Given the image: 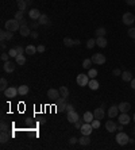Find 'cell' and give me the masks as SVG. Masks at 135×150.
<instances>
[{
	"label": "cell",
	"instance_id": "1",
	"mask_svg": "<svg viewBox=\"0 0 135 150\" xmlns=\"http://www.w3.org/2000/svg\"><path fill=\"white\" fill-rule=\"evenodd\" d=\"M4 27L7 31H18L19 29H21V25H19V21H16L15 18L14 19H10V21H7L4 23Z\"/></svg>",
	"mask_w": 135,
	"mask_h": 150
},
{
	"label": "cell",
	"instance_id": "2",
	"mask_svg": "<svg viewBox=\"0 0 135 150\" xmlns=\"http://www.w3.org/2000/svg\"><path fill=\"white\" fill-rule=\"evenodd\" d=\"M115 141H116L120 146H124V145H127V143L130 142V138H128V135L126 134L124 131H119V133L116 134V139Z\"/></svg>",
	"mask_w": 135,
	"mask_h": 150
},
{
	"label": "cell",
	"instance_id": "3",
	"mask_svg": "<svg viewBox=\"0 0 135 150\" xmlns=\"http://www.w3.org/2000/svg\"><path fill=\"white\" fill-rule=\"evenodd\" d=\"M105 61H107V58L101 53H95L92 56V62L95 65H103V64H105Z\"/></svg>",
	"mask_w": 135,
	"mask_h": 150
},
{
	"label": "cell",
	"instance_id": "4",
	"mask_svg": "<svg viewBox=\"0 0 135 150\" xmlns=\"http://www.w3.org/2000/svg\"><path fill=\"white\" fill-rule=\"evenodd\" d=\"M122 22L124 23L126 26H131L135 22V15L131 14V12H126V14H123V16H122Z\"/></svg>",
	"mask_w": 135,
	"mask_h": 150
},
{
	"label": "cell",
	"instance_id": "5",
	"mask_svg": "<svg viewBox=\"0 0 135 150\" xmlns=\"http://www.w3.org/2000/svg\"><path fill=\"white\" fill-rule=\"evenodd\" d=\"M89 76L88 74H84V73H81V74H78L77 78H76V81H77V84L80 85V87H87L89 83Z\"/></svg>",
	"mask_w": 135,
	"mask_h": 150
},
{
	"label": "cell",
	"instance_id": "6",
	"mask_svg": "<svg viewBox=\"0 0 135 150\" xmlns=\"http://www.w3.org/2000/svg\"><path fill=\"white\" fill-rule=\"evenodd\" d=\"M118 120H119V123L120 124H128L131 122V118L128 116V114L127 112H122V114H119L118 115Z\"/></svg>",
	"mask_w": 135,
	"mask_h": 150
},
{
	"label": "cell",
	"instance_id": "7",
	"mask_svg": "<svg viewBox=\"0 0 135 150\" xmlns=\"http://www.w3.org/2000/svg\"><path fill=\"white\" fill-rule=\"evenodd\" d=\"M80 131H81V134L83 135H91L92 134V131H93V127H92V124L91 123H84L83 126H81Z\"/></svg>",
	"mask_w": 135,
	"mask_h": 150
},
{
	"label": "cell",
	"instance_id": "8",
	"mask_svg": "<svg viewBox=\"0 0 135 150\" xmlns=\"http://www.w3.org/2000/svg\"><path fill=\"white\" fill-rule=\"evenodd\" d=\"M66 119H68V122H69V123H73V124H74L78 119H80V115H78L76 111H70V112H68Z\"/></svg>",
	"mask_w": 135,
	"mask_h": 150
},
{
	"label": "cell",
	"instance_id": "9",
	"mask_svg": "<svg viewBox=\"0 0 135 150\" xmlns=\"http://www.w3.org/2000/svg\"><path fill=\"white\" fill-rule=\"evenodd\" d=\"M47 98L52 99V100H56V102H57L58 99L61 98V95H60V91H58V89L50 88L49 91H47Z\"/></svg>",
	"mask_w": 135,
	"mask_h": 150
},
{
	"label": "cell",
	"instance_id": "10",
	"mask_svg": "<svg viewBox=\"0 0 135 150\" xmlns=\"http://www.w3.org/2000/svg\"><path fill=\"white\" fill-rule=\"evenodd\" d=\"M18 88H15V87H8V88L4 91V95H5V98H10V99H12V98H15L16 95H18Z\"/></svg>",
	"mask_w": 135,
	"mask_h": 150
},
{
	"label": "cell",
	"instance_id": "11",
	"mask_svg": "<svg viewBox=\"0 0 135 150\" xmlns=\"http://www.w3.org/2000/svg\"><path fill=\"white\" fill-rule=\"evenodd\" d=\"M15 64L12 61H5L4 64H3V70L4 72H7V73H12L14 70H15Z\"/></svg>",
	"mask_w": 135,
	"mask_h": 150
},
{
	"label": "cell",
	"instance_id": "12",
	"mask_svg": "<svg viewBox=\"0 0 135 150\" xmlns=\"http://www.w3.org/2000/svg\"><path fill=\"white\" fill-rule=\"evenodd\" d=\"M105 130L108 133H114V131L118 130V126H116V123H115L114 120H107L105 122Z\"/></svg>",
	"mask_w": 135,
	"mask_h": 150
},
{
	"label": "cell",
	"instance_id": "13",
	"mask_svg": "<svg viewBox=\"0 0 135 150\" xmlns=\"http://www.w3.org/2000/svg\"><path fill=\"white\" fill-rule=\"evenodd\" d=\"M107 114H108L109 118H116V116L119 115V107H118V106H111L108 108V112H107Z\"/></svg>",
	"mask_w": 135,
	"mask_h": 150
},
{
	"label": "cell",
	"instance_id": "14",
	"mask_svg": "<svg viewBox=\"0 0 135 150\" xmlns=\"http://www.w3.org/2000/svg\"><path fill=\"white\" fill-rule=\"evenodd\" d=\"M28 15H30V18H31L32 21H38V19H39V16H41L42 14H41V11H39V10L32 8V10L28 11Z\"/></svg>",
	"mask_w": 135,
	"mask_h": 150
},
{
	"label": "cell",
	"instance_id": "15",
	"mask_svg": "<svg viewBox=\"0 0 135 150\" xmlns=\"http://www.w3.org/2000/svg\"><path fill=\"white\" fill-rule=\"evenodd\" d=\"M118 107H119L120 112H128V111L131 110V104L128 103V102H122Z\"/></svg>",
	"mask_w": 135,
	"mask_h": 150
},
{
	"label": "cell",
	"instance_id": "16",
	"mask_svg": "<svg viewBox=\"0 0 135 150\" xmlns=\"http://www.w3.org/2000/svg\"><path fill=\"white\" fill-rule=\"evenodd\" d=\"M93 115H95V118H96V119H103L104 115H105V111H104V106H101L100 108H96V110H95Z\"/></svg>",
	"mask_w": 135,
	"mask_h": 150
},
{
	"label": "cell",
	"instance_id": "17",
	"mask_svg": "<svg viewBox=\"0 0 135 150\" xmlns=\"http://www.w3.org/2000/svg\"><path fill=\"white\" fill-rule=\"evenodd\" d=\"M65 100H66V99H64V98H60L57 100V110L58 111H65V108H66V102H65Z\"/></svg>",
	"mask_w": 135,
	"mask_h": 150
},
{
	"label": "cell",
	"instance_id": "18",
	"mask_svg": "<svg viewBox=\"0 0 135 150\" xmlns=\"http://www.w3.org/2000/svg\"><path fill=\"white\" fill-rule=\"evenodd\" d=\"M38 23H39V25H42V26H49V25H50L49 16H47L46 14H42V15L39 16V19H38Z\"/></svg>",
	"mask_w": 135,
	"mask_h": 150
},
{
	"label": "cell",
	"instance_id": "19",
	"mask_svg": "<svg viewBox=\"0 0 135 150\" xmlns=\"http://www.w3.org/2000/svg\"><path fill=\"white\" fill-rule=\"evenodd\" d=\"M88 87L92 89V91H97V89L100 88V84H99V81H97L96 78H91L89 83H88Z\"/></svg>",
	"mask_w": 135,
	"mask_h": 150
},
{
	"label": "cell",
	"instance_id": "20",
	"mask_svg": "<svg viewBox=\"0 0 135 150\" xmlns=\"http://www.w3.org/2000/svg\"><path fill=\"white\" fill-rule=\"evenodd\" d=\"M19 33H21L22 37H27L31 34V31H30V27H28V25H24V26H21V29H19Z\"/></svg>",
	"mask_w": 135,
	"mask_h": 150
},
{
	"label": "cell",
	"instance_id": "21",
	"mask_svg": "<svg viewBox=\"0 0 135 150\" xmlns=\"http://www.w3.org/2000/svg\"><path fill=\"white\" fill-rule=\"evenodd\" d=\"M83 119H84V122H85V123H91V122L95 119L93 112H89V111H87V112L83 115Z\"/></svg>",
	"mask_w": 135,
	"mask_h": 150
},
{
	"label": "cell",
	"instance_id": "22",
	"mask_svg": "<svg viewBox=\"0 0 135 150\" xmlns=\"http://www.w3.org/2000/svg\"><path fill=\"white\" fill-rule=\"evenodd\" d=\"M122 80L124 81V83H128V81H131L132 80V73L128 72V70H126V72H122Z\"/></svg>",
	"mask_w": 135,
	"mask_h": 150
},
{
	"label": "cell",
	"instance_id": "23",
	"mask_svg": "<svg viewBox=\"0 0 135 150\" xmlns=\"http://www.w3.org/2000/svg\"><path fill=\"white\" fill-rule=\"evenodd\" d=\"M96 45L99 47H101V49L107 46V39H105V37H97V38H96Z\"/></svg>",
	"mask_w": 135,
	"mask_h": 150
},
{
	"label": "cell",
	"instance_id": "24",
	"mask_svg": "<svg viewBox=\"0 0 135 150\" xmlns=\"http://www.w3.org/2000/svg\"><path fill=\"white\" fill-rule=\"evenodd\" d=\"M78 143L81 146H88L91 143V138H89V135H83L80 139H78Z\"/></svg>",
	"mask_w": 135,
	"mask_h": 150
},
{
	"label": "cell",
	"instance_id": "25",
	"mask_svg": "<svg viewBox=\"0 0 135 150\" xmlns=\"http://www.w3.org/2000/svg\"><path fill=\"white\" fill-rule=\"evenodd\" d=\"M15 61L19 66L24 65V64H26V57H24V54H18V56L15 57Z\"/></svg>",
	"mask_w": 135,
	"mask_h": 150
},
{
	"label": "cell",
	"instance_id": "26",
	"mask_svg": "<svg viewBox=\"0 0 135 150\" xmlns=\"http://www.w3.org/2000/svg\"><path fill=\"white\" fill-rule=\"evenodd\" d=\"M60 95H61V98H64V99H68V96H69V89H68V87H60Z\"/></svg>",
	"mask_w": 135,
	"mask_h": 150
},
{
	"label": "cell",
	"instance_id": "27",
	"mask_svg": "<svg viewBox=\"0 0 135 150\" xmlns=\"http://www.w3.org/2000/svg\"><path fill=\"white\" fill-rule=\"evenodd\" d=\"M95 35H96V38H97V37H105L107 35V30H105V27H99L97 30L95 31Z\"/></svg>",
	"mask_w": 135,
	"mask_h": 150
},
{
	"label": "cell",
	"instance_id": "28",
	"mask_svg": "<svg viewBox=\"0 0 135 150\" xmlns=\"http://www.w3.org/2000/svg\"><path fill=\"white\" fill-rule=\"evenodd\" d=\"M26 49V54H30V56H34L38 50H36V47L35 46H32V45H28L27 47H24Z\"/></svg>",
	"mask_w": 135,
	"mask_h": 150
},
{
	"label": "cell",
	"instance_id": "29",
	"mask_svg": "<svg viewBox=\"0 0 135 150\" xmlns=\"http://www.w3.org/2000/svg\"><path fill=\"white\" fill-rule=\"evenodd\" d=\"M7 88H8V83H7V80L4 77H1V80H0V91L4 93V91Z\"/></svg>",
	"mask_w": 135,
	"mask_h": 150
},
{
	"label": "cell",
	"instance_id": "30",
	"mask_svg": "<svg viewBox=\"0 0 135 150\" xmlns=\"http://www.w3.org/2000/svg\"><path fill=\"white\" fill-rule=\"evenodd\" d=\"M16 3H18V7H19V10L21 11H24L27 8V1L26 0H16Z\"/></svg>",
	"mask_w": 135,
	"mask_h": 150
},
{
	"label": "cell",
	"instance_id": "31",
	"mask_svg": "<svg viewBox=\"0 0 135 150\" xmlns=\"http://www.w3.org/2000/svg\"><path fill=\"white\" fill-rule=\"evenodd\" d=\"M18 92H19V95L24 96V95L28 93V87H27V85H21V87L18 88Z\"/></svg>",
	"mask_w": 135,
	"mask_h": 150
},
{
	"label": "cell",
	"instance_id": "32",
	"mask_svg": "<svg viewBox=\"0 0 135 150\" xmlns=\"http://www.w3.org/2000/svg\"><path fill=\"white\" fill-rule=\"evenodd\" d=\"M92 58H85L83 61V68L84 69H91V65H92Z\"/></svg>",
	"mask_w": 135,
	"mask_h": 150
},
{
	"label": "cell",
	"instance_id": "33",
	"mask_svg": "<svg viewBox=\"0 0 135 150\" xmlns=\"http://www.w3.org/2000/svg\"><path fill=\"white\" fill-rule=\"evenodd\" d=\"M8 139H10L8 134H7L5 131H1V134H0V142H1V143H7Z\"/></svg>",
	"mask_w": 135,
	"mask_h": 150
},
{
	"label": "cell",
	"instance_id": "34",
	"mask_svg": "<svg viewBox=\"0 0 135 150\" xmlns=\"http://www.w3.org/2000/svg\"><path fill=\"white\" fill-rule=\"evenodd\" d=\"M64 45H65L66 47H72L73 45H74V41L70 39L69 37H66V38H64Z\"/></svg>",
	"mask_w": 135,
	"mask_h": 150
},
{
	"label": "cell",
	"instance_id": "35",
	"mask_svg": "<svg viewBox=\"0 0 135 150\" xmlns=\"http://www.w3.org/2000/svg\"><path fill=\"white\" fill-rule=\"evenodd\" d=\"M88 76H89V78H96V76H97V70L96 69H88Z\"/></svg>",
	"mask_w": 135,
	"mask_h": 150
},
{
	"label": "cell",
	"instance_id": "36",
	"mask_svg": "<svg viewBox=\"0 0 135 150\" xmlns=\"http://www.w3.org/2000/svg\"><path fill=\"white\" fill-rule=\"evenodd\" d=\"M23 15H24V11H16L15 12V19L16 21H22V19H24V18H23Z\"/></svg>",
	"mask_w": 135,
	"mask_h": 150
},
{
	"label": "cell",
	"instance_id": "37",
	"mask_svg": "<svg viewBox=\"0 0 135 150\" xmlns=\"http://www.w3.org/2000/svg\"><path fill=\"white\" fill-rule=\"evenodd\" d=\"M95 45H96V39H93V38H91V39L87 41V47L88 49H93Z\"/></svg>",
	"mask_w": 135,
	"mask_h": 150
},
{
	"label": "cell",
	"instance_id": "38",
	"mask_svg": "<svg viewBox=\"0 0 135 150\" xmlns=\"http://www.w3.org/2000/svg\"><path fill=\"white\" fill-rule=\"evenodd\" d=\"M91 124H92L93 129H99L100 127V119H96V118H95V119L91 122Z\"/></svg>",
	"mask_w": 135,
	"mask_h": 150
},
{
	"label": "cell",
	"instance_id": "39",
	"mask_svg": "<svg viewBox=\"0 0 135 150\" xmlns=\"http://www.w3.org/2000/svg\"><path fill=\"white\" fill-rule=\"evenodd\" d=\"M127 34H128V37H130V38L135 39V27H130V29H128V31H127Z\"/></svg>",
	"mask_w": 135,
	"mask_h": 150
},
{
	"label": "cell",
	"instance_id": "40",
	"mask_svg": "<svg viewBox=\"0 0 135 150\" xmlns=\"http://www.w3.org/2000/svg\"><path fill=\"white\" fill-rule=\"evenodd\" d=\"M8 54H10V57H14V58H15L16 56H18L16 47H12V49H10V50H8Z\"/></svg>",
	"mask_w": 135,
	"mask_h": 150
},
{
	"label": "cell",
	"instance_id": "41",
	"mask_svg": "<svg viewBox=\"0 0 135 150\" xmlns=\"http://www.w3.org/2000/svg\"><path fill=\"white\" fill-rule=\"evenodd\" d=\"M85 123V122H84V119H78L77 122H76V123H74V127H76V129H81V126H83V124Z\"/></svg>",
	"mask_w": 135,
	"mask_h": 150
},
{
	"label": "cell",
	"instance_id": "42",
	"mask_svg": "<svg viewBox=\"0 0 135 150\" xmlns=\"http://www.w3.org/2000/svg\"><path fill=\"white\" fill-rule=\"evenodd\" d=\"M0 130H1V131H5V133L8 131V126H7V123H5L4 120H3L1 124H0Z\"/></svg>",
	"mask_w": 135,
	"mask_h": 150
},
{
	"label": "cell",
	"instance_id": "43",
	"mask_svg": "<svg viewBox=\"0 0 135 150\" xmlns=\"http://www.w3.org/2000/svg\"><path fill=\"white\" fill-rule=\"evenodd\" d=\"M5 35H7V31H4V30L0 31V41L1 42H5Z\"/></svg>",
	"mask_w": 135,
	"mask_h": 150
},
{
	"label": "cell",
	"instance_id": "44",
	"mask_svg": "<svg viewBox=\"0 0 135 150\" xmlns=\"http://www.w3.org/2000/svg\"><path fill=\"white\" fill-rule=\"evenodd\" d=\"M14 38V33L12 31H7V35H5V41H11Z\"/></svg>",
	"mask_w": 135,
	"mask_h": 150
},
{
	"label": "cell",
	"instance_id": "45",
	"mask_svg": "<svg viewBox=\"0 0 135 150\" xmlns=\"http://www.w3.org/2000/svg\"><path fill=\"white\" fill-rule=\"evenodd\" d=\"M65 111L68 112H70V111H74V107H73V104H66V108H65Z\"/></svg>",
	"mask_w": 135,
	"mask_h": 150
},
{
	"label": "cell",
	"instance_id": "46",
	"mask_svg": "<svg viewBox=\"0 0 135 150\" xmlns=\"http://www.w3.org/2000/svg\"><path fill=\"white\" fill-rule=\"evenodd\" d=\"M16 52H18V54H23V53H26V49H23L22 46H16Z\"/></svg>",
	"mask_w": 135,
	"mask_h": 150
},
{
	"label": "cell",
	"instance_id": "47",
	"mask_svg": "<svg viewBox=\"0 0 135 150\" xmlns=\"http://www.w3.org/2000/svg\"><path fill=\"white\" fill-rule=\"evenodd\" d=\"M112 74H114V76H122V70L116 68V69H114V70H112Z\"/></svg>",
	"mask_w": 135,
	"mask_h": 150
},
{
	"label": "cell",
	"instance_id": "48",
	"mask_svg": "<svg viewBox=\"0 0 135 150\" xmlns=\"http://www.w3.org/2000/svg\"><path fill=\"white\" fill-rule=\"evenodd\" d=\"M36 50H38V53H43L45 50H46V47L43 46V45H39V46L36 47Z\"/></svg>",
	"mask_w": 135,
	"mask_h": 150
},
{
	"label": "cell",
	"instance_id": "49",
	"mask_svg": "<svg viewBox=\"0 0 135 150\" xmlns=\"http://www.w3.org/2000/svg\"><path fill=\"white\" fill-rule=\"evenodd\" d=\"M77 142H78V139L76 137H72V138L69 139V143H70V145H74V143H77Z\"/></svg>",
	"mask_w": 135,
	"mask_h": 150
},
{
	"label": "cell",
	"instance_id": "50",
	"mask_svg": "<svg viewBox=\"0 0 135 150\" xmlns=\"http://www.w3.org/2000/svg\"><path fill=\"white\" fill-rule=\"evenodd\" d=\"M8 57H10V54H5V53H1V60L3 61H8Z\"/></svg>",
	"mask_w": 135,
	"mask_h": 150
},
{
	"label": "cell",
	"instance_id": "51",
	"mask_svg": "<svg viewBox=\"0 0 135 150\" xmlns=\"http://www.w3.org/2000/svg\"><path fill=\"white\" fill-rule=\"evenodd\" d=\"M127 5H135V0H126Z\"/></svg>",
	"mask_w": 135,
	"mask_h": 150
},
{
	"label": "cell",
	"instance_id": "52",
	"mask_svg": "<svg viewBox=\"0 0 135 150\" xmlns=\"http://www.w3.org/2000/svg\"><path fill=\"white\" fill-rule=\"evenodd\" d=\"M30 35H31L32 38H34V39H36V38H38V33H36V31H32V33L30 34Z\"/></svg>",
	"mask_w": 135,
	"mask_h": 150
},
{
	"label": "cell",
	"instance_id": "53",
	"mask_svg": "<svg viewBox=\"0 0 135 150\" xmlns=\"http://www.w3.org/2000/svg\"><path fill=\"white\" fill-rule=\"evenodd\" d=\"M19 25H21V26H24V25H27L26 19H22V21H19Z\"/></svg>",
	"mask_w": 135,
	"mask_h": 150
},
{
	"label": "cell",
	"instance_id": "54",
	"mask_svg": "<svg viewBox=\"0 0 135 150\" xmlns=\"http://www.w3.org/2000/svg\"><path fill=\"white\" fill-rule=\"evenodd\" d=\"M130 83H131V88L135 89V78H132V80H131Z\"/></svg>",
	"mask_w": 135,
	"mask_h": 150
},
{
	"label": "cell",
	"instance_id": "55",
	"mask_svg": "<svg viewBox=\"0 0 135 150\" xmlns=\"http://www.w3.org/2000/svg\"><path fill=\"white\" fill-rule=\"evenodd\" d=\"M118 130H119V131H123V124L119 123V126H118Z\"/></svg>",
	"mask_w": 135,
	"mask_h": 150
},
{
	"label": "cell",
	"instance_id": "56",
	"mask_svg": "<svg viewBox=\"0 0 135 150\" xmlns=\"http://www.w3.org/2000/svg\"><path fill=\"white\" fill-rule=\"evenodd\" d=\"M39 123H41V124H43V123H46V119H45V118H42V119L39 120Z\"/></svg>",
	"mask_w": 135,
	"mask_h": 150
},
{
	"label": "cell",
	"instance_id": "57",
	"mask_svg": "<svg viewBox=\"0 0 135 150\" xmlns=\"http://www.w3.org/2000/svg\"><path fill=\"white\" fill-rule=\"evenodd\" d=\"M5 49V42H1V50H4Z\"/></svg>",
	"mask_w": 135,
	"mask_h": 150
},
{
	"label": "cell",
	"instance_id": "58",
	"mask_svg": "<svg viewBox=\"0 0 135 150\" xmlns=\"http://www.w3.org/2000/svg\"><path fill=\"white\" fill-rule=\"evenodd\" d=\"M74 45H80V39H74Z\"/></svg>",
	"mask_w": 135,
	"mask_h": 150
},
{
	"label": "cell",
	"instance_id": "59",
	"mask_svg": "<svg viewBox=\"0 0 135 150\" xmlns=\"http://www.w3.org/2000/svg\"><path fill=\"white\" fill-rule=\"evenodd\" d=\"M26 1H27V3H30V1H31V0H26Z\"/></svg>",
	"mask_w": 135,
	"mask_h": 150
},
{
	"label": "cell",
	"instance_id": "60",
	"mask_svg": "<svg viewBox=\"0 0 135 150\" xmlns=\"http://www.w3.org/2000/svg\"><path fill=\"white\" fill-rule=\"evenodd\" d=\"M132 119H134V122H135V114H134V118H132Z\"/></svg>",
	"mask_w": 135,
	"mask_h": 150
},
{
	"label": "cell",
	"instance_id": "61",
	"mask_svg": "<svg viewBox=\"0 0 135 150\" xmlns=\"http://www.w3.org/2000/svg\"><path fill=\"white\" fill-rule=\"evenodd\" d=\"M134 134H135V127H134Z\"/></svg>",
	"mask_w": 135,
	"mask_h": 150
},
{
	"label": "cell",
	"instance_id": "62",
	"mask_svg": "<svg viewBox=\"0 0 135 150\" xmlns=\"http://www.w3.org/2000/svg\"><path fill=\"white\" fill-rule=\"evenodd\" d=\"M134 43H135V42H134Z\"/></svg>",
	"mask_w": 135,
	"mask_h": 150
}]
</instances>
